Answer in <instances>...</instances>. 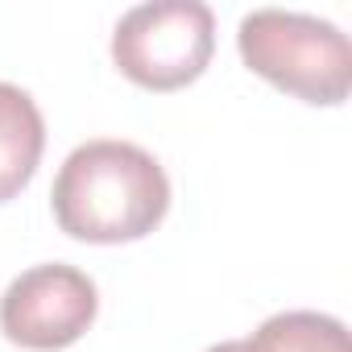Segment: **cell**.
<instances>
[{
  "mask_svg": "<svg viewBox=\"0 0 352 352\" xmlns=\"http://www.w3.org/2000/svg\"><path fill=\"white\" fill-rule=\"evenodd\" d=\"M216 54V17L199 0H153L116 21L112 63L145 91L195 83Z\"/></svg>",
  "mask_w": 352,
  "mask_h": 352,
  "instance_id": "obj_3",
  "label": "cell"
},
{
  "mask_svg": "<svg viewBox=\"0 0 352 352\" xmlns=\"http://www.w3.org/2000/svg\"><path fill=\"white\" fill-rule=\"evenodd\" d=\"M46 149V120L30 91L0 83V204L17 199Z\"/></svg>",
  "mask_w": 352,
  "mask_h": 352,
  "instance_id": "obj_5",
  "label": "cell"
},
{
  "mask_svg": "<svg viewBox=\"0 0 352 352\" xmlns=\"http://www.w3.org/2000/svg\"><path fill=\"white\" fill-rule=\"evenodd\" d=\"M208 352H253L249 340H224V344H212Z\"/></svg>",
  "mask_w": 352,
  "mask_h": 352,
  "instance_id": "obj_7",
  "label": "cell"
},
{
  "mask_svg": "<svg viewBox=\"0 0 352 352\" xmlns=\"http://www.w3.org/2000/svg\"><path fill=\"white\" fill-rule=\"evenodd\" d=\"M241 58L253 75L270 79L278 91L298 96L302 104H344L352 91V46L340 25L286 13L257 9L236 30Z\"/></svg>",
  "mask_w": 352,
  "mask_h": 352,
  "instance_id": "obj_2",
  "label": "cell"
},
{
  "mask_svg": "<svg viewBox=\"0 0 352 352\" xmlns=\"http://www.w3.org/2000/svg\"><path fill=\"white\" fill-rule=\"evenodd\" d=\"M50 208L67 236L87 245H124L149 236L166 220L170 179L149 149L100 137L71 149L54 179Z\"/></svg>",
  "mask_w": 352,
  "mask_h": 352,
  "instance_id": "obj_1",
  "label": "cell"
},
{
  "mask_svg": "<svg viewBox=\"0 0 352 352\" xmlns=\"http://www.w3.org/2000/svg\"><path fill=\"white\" fill-rule=\"evenodd\" d=\"M100 311L96 282L63 261L34 265L9 282L0 294V331L9 344L30 352H58L71 348Z\"/></svg>",
  "mask_w": 352,
  "mask_h": 352,
  "instance_id": "obj_4",
  "label": "cell"
},
{
  "mask_svg": "<svg viewBox=\"0 0 352 352\" xmlns=\"http://www.w3.org/2000/svg\"><path fill=\"white\" fill-rule=\"evenodd\" d=\"M253 352H352L348 348V327L331 315L319 311H282L270 315L253 336Z\"/></svg>",
  "mask_w": 352,
  "mask_h": 352,
  "instance_id": "obj_6",
  "label": "cell"
}]
</instances>
